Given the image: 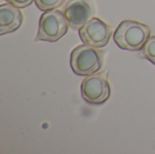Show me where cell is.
Wrapping results in <instances>:
<instances>
[{
  "label": "cell",
  "instance_id": "5",
  "mask_svg": "<svg viewBox=\"0 0 155 154\" xmlns=\"http://www.w3.org/2000/svg\"><path fill=\"white\" fill-rule=\"evenodd\" d=\"M113 27L98 17H93L79 29V36L85 44L95 48L104 47L111 39Z\"/></svg>",
  "mask_w": 155,
  "mask_h": 154
},
{
  "label": "cell",
  "instance_id": "9",
  "mask_svg": "<svg viewBox=\"0 0 155 154\" xmlns=\"http://www.w3.org/2000/svg\"><path fill=\"white\" fill-rule=\"evenodd\" d=\"M36 6L42 11H48L56 9L64 3L65 0H35Z\"/></svg>",
  "mask_w": 155,
  "mask_h": 154
},
{
  "label": "cell",
  "instance_id": "2",
  "mask_svg": "<svg viewBox=\"0 0 155 154\" xmlns=\"http://www.w3.org/2000/svg\"><path fill=\"white\" fill-rule=\"evenodd\" d=\"M70 64L77 75L88 76L96 74L103 66L102 54L95 47L85 44H80L71 52Z\"/></svg>",
  "mask_w": 155,
  "mask_h": 154
},
{
  "label": "cell",
  "instance_id": "10",
  "mask_svg": "<svg viewBox=\"0 0 155 154\" xmlns=\"http://www.w3.org/2000/svg\"><path fill=\"white\" fill-rule=\"evenodd\" d=\"M5 1L18 8H25L29 6L34 0H5Z\"/></svg>",
  "mask_w": 155,
  "mask_h": 154
},
{
  "label": "cell",
  "instance_id": "4",
  "mask_svg": "<svg viewBox=\"0 0 155 154\" xmlns=\"http://www.w3.org/2000/svg\"><path fill=\"white\" fill-rule=\"evenodd\" d=\"M83 99L93 105L104 103L111 96V86L108 80L100 74L86 76L81 84Z\"/></svg>",
  "mask_w": 155,
  "mask_h": 154
},
{
  "label": "cell",
  "instance_id": "7",
  "mask_svg": "<svg viewBox=\"0 0 155 154\" xmlns=\"http://www.w3.org/2000/svg\"><path fill=\"white\" fill-rule=\"evenodd\" d=\"M24 16L18 7L10 3L0 5V34L16 31L22 25Z\"/></svg>",
  "mask_w": 155,
  "mask_h": 154
},
{
  "label": "cell",
  "instance_id": "1",
  "mask_svg": "<svg viewBox=\"0 0 155 154\" xmlns=\"http://www.w3.org/2000/svg\"><path fill=\"white\" fill-rule=\"evenodd\" d=\"M149 26L134 20H124L116 28L114 34L115 44L124 50H142L151 37Z\"/></svg>",
  "mask_w": 155,
  "mask_h": 154
},
{
  "label": "cell",
  "instance_id": "8",
  "mask_svg": "<svg viewBox=\"0 0 155 154\" xmlns=\"http://www.w3.org/2000/svg\"><path fill=\"white\" fill-rule=\"evenodd\" d=\"M143 50V55L152 64H155V35L151 36L146 44H144Z\"/></svg>",
  "mask_w": 155,
  "mask_h": 154
},
{
  "label": "cell",
  "instance_id": "6",
  "mask_svg": "<svg viewBox=\"0 0 155 154\" xmlns=\"http://www.w3.org/2000/svg\"><path fill=\"white\" fill-rule=\"evenodd\" d=\"M69 25L80 29L93 18L94 10L90 0H68L63 8Z\"/></svg>",
  "mask_w": 155,
  "mask_h": 154
},
{
  "label": "cell",
  "instance_id": "3",
  "mask_svg": "<svg viewBox=\"0 0 155 154\" xmlns=\"http://www.w3.org/2000/svg\"><path fill=\"white\" fill-rule=\"evenodd\" d=\"M69 26V23L63 11L58 9L45 11L39 20L35 40L56 42L68 32Z\"/></svg>",
  "mask_w": 155,
  "mask_h": 154
}]
</instances>
